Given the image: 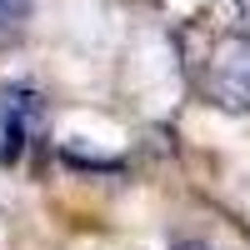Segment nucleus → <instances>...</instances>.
Masks as SVG:
<instances>
[{
    "label": "nucleus",
    "instance_id": "1",
    "mask_svg": "<svg viewBox=\"0 0 250 250\" xmlns=\"http://www.w3.org/2000/svg\"><path fill=\"white\" fill-rule=\"evenodd\" d=\"M200 90L215 110L245 115L250 110V35H220L200 70Z\"/></svg>",
    "mask_w": 250,
    "mask_h": 250
},
{
    "label": "nucleus",
    "instance_id": "2",
    "mask_svg": "<svg viewBox=\"0 0 250 250\" xmlns=\"http://www.w3.org/2000/svg\"><path fill=\"white\" fill-rule=\"evenodd\" d=\"M35 120H40V105H35L30 90H0V160L5 165L25 155Z\"/></svg>",
    "mask_w": 250,
    "mask_h": 250
},
{
    "label": "nucleus",
    "instance_id": "3",
    "mask_svg": "<svg viewBox=\"0 0 250 250\" xmlns=\"http://www.w3.org/2000/svg\"><path fill=\"white\" fill-rule=\"evenodd\" d=\"M25 10H30V0H0V35H10L25 20Z\"/></svg>",
    "mask_w": 250,
    "mask_h": 250
}]
</instances>
